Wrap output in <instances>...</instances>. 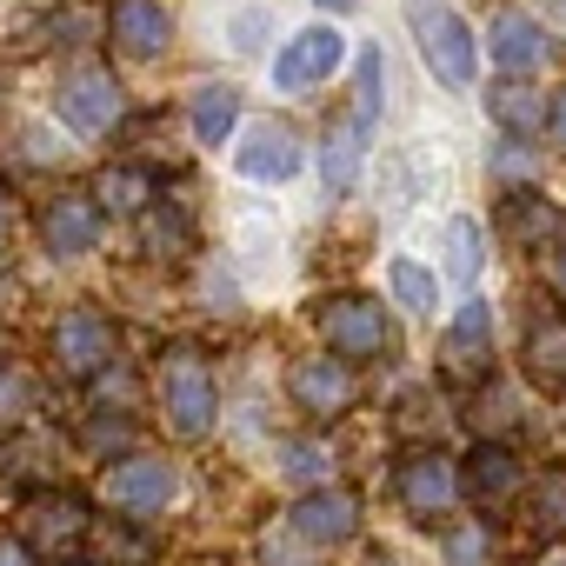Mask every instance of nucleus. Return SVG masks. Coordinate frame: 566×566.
<instances>
[{
	"label": "nucleus",
	"mask_w": 566,
	"mask_h": 566,
	"mask_svg": "<svg viewBox=\"0 0 566 566\" xmlns=\"http://www.w3.org/2000/svg\"><path fill=\"white\" fill-rule=\"evenodd\" d=\"M559 566H566V559H559Z\"/></svg>",
	"instance_id": "de8ad7c7"
},
{
	"label": "nucleus",
	"mask_w": 566,
	"mask_h": 566,
	"mask_svg": "<svg viewBox=\"0 0 566 566\" xmlns=\"http://www.w3.org/2000/svg\"><path fill=\"white\" fill-rule=\"evenodd\" d=\"M360 134H367V127L347 114V120H334L327 140H321V180H327L334 193H354V180H360V147H367Z\"/></svg>",
	"instance_id": "6ab92c4d"
},
{
	"label": "nucleus",
	"mask_w": 566,
	"mask_h": 566,
	"mask_svg": "<svg viewBox=\"0 0 566 566\" xmlns=\"http://www.w3.org/2000/svg\"><path fill=\"white\" fill-rule=\"evenodd\" d=\"M526 374L539 387H566V321H533L526 327Z\"/></svg>",
	"instance_id": "4be33fe9"
},
{
	"label": "nucleus",
	"mask_w": 566,
	"mask_h": 566,
	"mask_svg": "<svg viewBox=\"0 0 566 566\" xmlns=\"http://www.w3.org/2000/svg\"><path fill=\"white\" fill-rule=\"evenodd\" d=\"M0 566H41V559H34V553L14 539V533H0Z\"/></svg>",
	"instance_id": "4c0bfd02"
},
{
	"label": "nucleus",
	"mask_w": 566,
	"mask_h": 566,
	"mask_svg": "<svg viewBox=\"0 0 566 566\" xmlns=\"http://www.w3.org/2000/svg\"><path fill=\"white\" fill-rule=\"evenodd\" d=\"M154 387H160V413L180 440H207L213 420H220V394H213V367L193 340H174L154 367Z\"/></svg>",
	"instance_id": "f257e3e1"
},
{
	"label": "nucleus",
	"mask_w": 566,
	"mask_h": 566,
	"mask_svg": "<svg viewBox=\"0 0 566 566\" xmlns=\"http://www.w3.org/2000/svg\"><path fill=\"white\" fill-rule=\"evenodd\" d=\"M48 34H54V48H87V41L107 34V8L101 0H61L48 14Z\"/></svg>",
	"instance_id": "b1692460"
},
{
	"label": "nucleus",
	"mask_w": 566,
	"mask_h": 566,
	"mask_svg": "<svg viewBox=\"0 0 566 566\" xmlns=\"http://www.w3.org/2000/svg\"><path fill=\"white\" fill-rule=\"evenodd\" d=\"M440 367L453 380H486V367H493V314H486V301H467L453 314V327L440 340Z\"/></svg>",
	"instance_id": "ddd939ff"
},
{
	"label": "nucleus",
	"mask_w": 566,
	"mask_h": 566,
	"mask_svg": "<svg viewBox=\"0 0 566 566\" xmlns=\"http://www.w3.org/2000/svg\"><path fill=\"white\" fill-rule=\"evenodd\" d=\"M354 120H360V127H374V120H380V48H367V54H360V87H354Z\"/></svg>",
	"instance_id": "72a5a7b5"
},
{
	"label": "nucleus",
	"mask_w": 566,
	"mask_h": 566,
	"mask_svg": "<svg viewBox=\"0 0 566 566\" xmlns=\"http://www.w3.org/2000/svg\"><path fill=\"white\" fill-rule=\"evenodd\" d=\"M473 427H513V400L506 394H486V420H473Z\"/></svg>",
	"instance_id": "e433bc0d"
},
{
	"label": "nucleus",
	"mask_w": 566,
	"mask_h": 566,
	"mask_svg": "<svg viewBox=\"0 0 566 566\" xmlns=\"http://www.w3.org/2000/svg\"><path fill=\"white\" fill-rule=\"evenodd\" d=\"M87 526H94V506L74 493V486H34L14 513V539L48 566V559H81L87 546Z\"/></svg>",
	"instance_id": "f03ea898"
},
{
	"label": "nucleus",
	"mask_w": 566,
	"mask_h": 566,
	"mask_svg": "<svg viewBox=\"0 0 566 566\" xmlns=\"http://www.w3.org/2000/svg\"><path fill=\"white\" fill-rule=\"evenodd\" d=\"M187 114H193V140H207V147H213V140H227V134H233V120H240V94H233V87H220V81H207V87L193 94V107H187Z\"/></svg>",
	"instance_id": "393cba45"
},
{
	"label": "nucleus",
	"mask_w": 566,
	"mask_h": 566,
	"mask_svg": "<svg viewBox=\"0 0 566 566\" xmlns=\"http://www.w3.org/2000/svg\"><path fill=\"white\" fill-rule=\"evenodd\" d=\"M500 220H506V233L526 240V247L559 233V207H553V200H533V193H506V213H500Z\"/></svg>",
	"instance_id": "bb28decb"
},
{
	"label": "nucleus",
	"mask_w": 566,
	"mask_h": 566,
	"mask_svg": "<svg viewBox=\"0 0 566 566\" xmlns=\"http://www.w3.org/2000/svg\"><path fill=\"white\" fill-rule=\"evenodd\" d=\"M81 447H87L94 460H101V453L127 460V447H134V413H114V420H107V407H101V413L81 427Z\"/></svg>",
	"instance_id": "c756f323"
},
{
	"label": "nucleus",
	"mask_w": 566,
	"mask_h": 566,
	"mask_svg": "<svg viewBox=\"0 0 566 566\" xmlns=\"http://www.w3.org/2000/svg\"><path fill=\"white\" fill-rule=\"evenodd\" d=\"M48 354L67 380H101V374L120 367V327L101 307H67L48 334Z\"/></svg>",
	"instance_id": "7ed1b4c3"
},
{
	"label": "nucleus",
	"mask_w": 566,
	"mask_h": 566,
	"mask_svg": "<svg viewBox=\"0 0 566 566\" xmlns=\"http://www.w3.org/2000/svg\"><path fill=\"white\" fill-rule=\"evenodd\" d=\"M280 467H287V480H301V486L314 493V486H327L334 453H327V447H314V440H301V447H287V460H280Z\"/></svg>",
	"instance_id": "473e14b6"
},
{
	"label": "nucleus",
	"mask_w": 566,
	"mask_h": 566,
	"mask_svg": "<svg viewBox=\"0 0 566 566\" xmlns=\"http://www.w3.org/2000/svg\"><path fill=\"white\" fill-rule=\"evenodd\" d=\"M174 493H180V473H174V460H160V453H127V460H114V467L101 473V500H107L120 520H154V513H167Z\"/></svg>",
	"instance_id": "39448f33"
},
{
	"label": "nucleus",
	"mask_w": 566,
	"mask_h": 566,
	"mask_svg": "<svg viewBox=\"0 0 566 566\" xmlns=\"http://www.w3.org/2000/svg\"><path fill=\"white\" fill-rule=\"evenodd\" d=\"M54 114H61L74 134L101 140V134H114V127H120L127 94H120V81H114L107 67H81V74H67V81L54 87Z\"/></svg>",
	"instance_id": "0eeeda50"
},
{
	"label": "nucleus",
	"mask_w": 566,
	"mask_h": 566,
	"mask_svg": "<svg viewBox=\"0 0 566 566\" xmlns=\"http://www.w3.org/2000/svg\"><path fill=\"white\" fill-rule=\"evenodd\" d=\"M233 48H240V54L260 48V14H240V21H233Z\"/></svg>",
	"instance_id": "c9c22d12"
},
{
	"label": "nucleus",
	"mask_w": 566,
	"mask_h": 566,
	"mask_svg": "<svg viewBox=\"0 0 566 566\" xmlns=\"http://www.w3.org/2000/svg\"><path fill=\"white\" fill-rule=\"evenodd\" d=\"M54 566H94V559H54Z\"/></svg>",
	"instance_id": "c03bdc74"
},
{
	"label": "nucleus",
	"mask_w": 566,
	"mask_h": 566,
	"mask_svg": "<svg viewBox=\"0 0 566 566\" xmlns=\"http://www.w3.org/2000/svg\"><path fill=\"white\" fill-rule=\"evenodd\" d=\"M473 500H506L513 486H520V460L500 447V440H480L473 447V460H467V480H460Z\"/></svg>",
	"instance_id": "aec40b11"
},
{
	"label": "nucleus",
	"mask_w": 566,
	"mask_h": 566,
	"mask_svg": "<svg viewBox=\"0 0 566 566\" xmlns=\"http://www.w3.org/2000/svg\"><path fill=\"white\" fill-rule=\"evenodd\" d=\"M266 553H273V566H301V553H294V546H266Z\"/></svg>",
	"instance_id": "a19ab883"
},
{
	"label": "nucleus",
	"mask_w": 566,
	"mask_h": 566,
	"mask_svg": "<svg viewBox=\"0 0 566 566\" xmlns=\"http://www.w3.org/2000/svg\"><path fill=\"white\" fill-rule=\"evenodd\" d=\"M546 120H553V134H559V140H566V87H559V94H553V114H546Z\"/></svg>",
	"instance_id": "ea45409f"
},
{
	"label": "nucleus",
	"mask_w": 566,
	"mask_h": 566,
	"mask_svg": "<svg viewBox=\"0 0 566 566\" xmlns=\"http://www.w3.org/2000/svg\"><path fill=\"white\" fill-rule=\"evenodd\" d=\"M559 21H566V0H559Z\"/></svg>",
	"instance_id": "49530a36"
},
{
	"label": "nucleus",
	"mask_w": 566,
	"mask_h": 566,
	"mask_svg": "<svg viewBox=\"0 0 566 566\" xmlns=\"http://www.w3.org/2000/svg\"><path fill=\"white\" fill-rule=\"evenodd\" d=\"M287 526H294V539H307V546H347V539L360 533V493H347V486H314V493L294 500Z\"/></svg>",
	"instance_id": "9d476101"
},
{
	"label": "nucleus",
	"mask_w": 566,
	"mask_h": 566,
	"mask_svg": "<svg viewBox=\"0 0 566 566\" xmlns=\"http://www.w3.org/2000/svg\"><path fill=\"white\" fill-rule=\"evenodd\" d=\"M340 54H347V41H340L334 28H307V34H294L287 48H280L273 87H280V94H307V87H321V81L340 67Z\"/></svg>",
	"instance_id": "9b49d317"
},
{
	"label": "nucleus",
	"mask_w": 566,
	"mask_h": 566,
	"mask_svg": "<svg viewBox=\"0 0 566 566\" xmlns=\"http://www.w3.org/2000/svg\"><path fill=\"white\" fill-rule=\"evenodd\" d=\"M321 8H327V14H347V8H354V0H321Z\"/></svg>",
	"instance_id": "79ce46f5"
},
{
	"label": "nucleus",
	"mask_w": 566,
	"mask_h": 566,
	"mask_svg": "<svg viewBox=\"0 0 566 566\" xmlns=\"http://www.w3.org/2000/svg\"><path fill=\"white\" fill-rule=\"evenodd\" d=\"M314 327H321L327 354L347 360V367L387 354V314H380L374 294H334V301H321V307H314Z\"/></svg>",
	"instance_id": "20e7f679"
},
{
	"label": "nucleus",
	"mask_w": 566,
	"mask_h": 566,
	"mask_svg": "<svg viewBox=\"0 0 566 566\" xmlns=\"http://www.w3.org/2000/svg\"><path fill=\"white\" fill-rule=\"evenodd\" d=\"M394 493H400V506L427 526V520H447V513H453L460 473H453V460H447L440 447H413V453L394 467Z\"/></svg>",
	"instance_id": "6e6552de"
},
{
	"label": "nucleus",
	"mask_w": 566,
	"mask_h": 566,
	"mask_svg": "<svg viewBox=\"0 0 566 566\" xmlns=\"http://www.w3.org/2000/svg\"><path fill=\"white\" fill-rule=\"evenodd\" d=\"M486 167H493V180H506V187H513V180H533V154H526V147H513V140H506V147H493V160H486Z\"/></svg>",
	"instance_id": "f704fd0d"
},
{
	"label": "nucleus",
	"mask_w": 566,
	"mask_h": 566,
	"mask_svg": "<svg viewBox=\"0 0 566 566\" xmlns=\"http://www.w3.org/2000/svg\"><path fill=\"white\" fill-rule=\"evenodd\" d=\"M354 394H360V380H354V367L334 360V354H301V360L287 367V400H294L307 420H340V413L354 407Z\"/></svg>",
	"instance_id": "1a4fd4ad"
},
{
	"label": "nucleus",
	"mask_w": 566,
	"mask_h": 566,
	"mask_svg": "<svg viewBox=\"0 0 566 566\" xmlns=\"http://www.w3.org/2000/svg\"><path fill=\"white\" fill-rule=\"evenodd\" d=\"M559 294H566V253H559Z\"/></svg>",
	"instance_id": "37998d69"
},
{
	"label": "nucleus",
	"mask_w": 566,
	"mask_h": 566,
	"mask_svg": "<svg viewBox=\"0 0 566 566\" xmlns=\"http://www.w3.org/2000/svg\"><path fill=\"white\" fill-rule=\"evenodd\" d=\"M107 28H114V48L127 61H160L174 48V14L160 8V0H120V8L107 14Z\"/></svg>",
	"instance_id": "4468645a"
},
{
	"label": "nucleus",
	"mask_w": 566,
	"mask_h": 566,
	"mask_svg": "<svg viewBox=\"0 0 566 566\" xmlns=\"http://www.w3.org/2000/svg\"><path fill=\"white\" fill-rule=\"evenodd\" d=\"M8 240H14V200H8V187H0V253H8Z\"/></svg>",
	"instance_id": "58836bf2"
},
{
	"label": "nucleus",
	"mask_w": 566,
	"mask_h": 566,
	"mask_svg": "<svg viewBox=\"0 0 566 566\" xmlns=\"http://www.w3.org/2000/svg\"><path fill=\"white\" fill-rule=\"evenodd\" d=\"M240 174L247 180H294L301 174V140H294V127H280V120H260L247 140H240Z\"/></svg>",
	"instance_id": "2eb2a0df"
},
{
	"label": "nucleus",
	"mask_w": 566,
	"mask_h": 566,
	"mask_svg": "<svg viewBox=\"0 0 566 566\" xmlns=\"http://www.w3.org/2000/svg\"><path fill=\"white\" fill-rule=\"evenodd\" d=\"M87 539H94V553H101L94 566H154V553H160L154 526H147V520H120V513L94 520Z\"/></svg>",
	"instance_id": "dca6fc26"
},
{
	"label": "nucleus",
	"mask_w": 566,
	"mask_h": 566,
	"mask_svg": "<svg viewBox=\"0 0 566 566\" xmlns=\"http://www.w3.org/2000/svg\"><path fill=\"white\" fill-rule=\"evenodd\" d=\"M87 200L101 207V213H147L154 207V167H140V160H120V167H101L94 174V187H87Z\"/></svg>",
	"instance_id": "f3484780"
},
{
	"label": "nucleus",
	"mask_w": 566,
	"mask_h": 566,
	"mask_svg": "<svg viewBox=\"0 0 566 566\" xmlns=\"http://www.w3.org/2000/svg\"><path fill=\"white\" fill-rule=\"evenodd\" d=\"M0 360H8V327H0Z\"/></svg>",
	"instance_id": "a18cd8bd"
},
{
	"label": "nucleus",
	"mask_w": 566,
	"mask_h": 566,
	"mask_svg": "<svg viewBox=\"0 0 566 566\" xmlns=\"http://www.w3.org/2000/svg\"><path fill=\"white\" fill-rule=\"evenodd\" d=\"M486 48H493V61H500L506 74H533V67L546 61V34H539L526 14H500V21L486 28Z\"/></svg>",
	"instance_id": "a211bd4d"
},
{
	"label": "nucleus",
	"mask_w": 566,
	"mask_h": 566,
	"mask_svg": "<svg viewBox=\"0 0 566 566\" xmlns=\"http://www.w3.org/2000/svg\"><path fill=\"white\" fill-rule=\"evenodd\" d=\"M387 287H394V301L413 307V314H433V307H440V280H433L420 260H394V266H387Z\"/></svg>",
	"instance_id": "cd10ccee"
},
{
	"label": "nucleus",
	"mask_w": 566,
	"mask_h": 566,
	"mask_svg": "<svg viewBox=\"0 0 566 566\" xmlns=\"http://www.w3.org/2000/svg\"><path fill=\"white\" fill-rule=\"evenodd\" d=\"M447 247H453V253H447L453 280H460V287H473V280H480V260H486V247H480V220L460 213V220L447 227Z\"/></svg>",
	"instance_id": "c85d7f7f"
},
{
	"label": "nucleus",
	"mask_w": 566,
	"mask_h": 566,
	"mask_svg": "<svg viewBox=\"0 0 566 566\" xmlns=\"http://www.w3.org/2000/svg\"><path fill=\"white\" fill-rule=\"evenodd\" d=\"M440 553H447V566H493V533H486L480 520H467V526H447Z\"/></svg>",
	"instance_id": "7c9ffc66"
},
{
	"label": "nucleus",
	"mask_w": 566,
	"mask_h": 566,
	"mask_svg": "<svg viewBox=\"0 0 566 566\" xmlns=\"http://www.w3.org/2000/svg\"><path fill=\"white\" fill-rule=\"evenodd\" d=\"M140 247H147L154 260H180V253L193 247V220H187V207H174V200L147 207V213H140Z\"/></svg>",
	"instance_id": "412c9836"
},
{
	"label": "nucleus",
	"mask_w": 566,
	"mask_h": 566,
	"mask_svg": "<svg viewBox=\"0 0 566 566\" xmlns=\"http://www.w3.org/2000/svg\"><path fill=\"white\" fill-rule=\"evenodd\" d=\"M533 533L539 539H559L566 533V473H546L533 486Z\"/></svg>",
	"instance_id": "2f4dec72"
},
{
	"label": "nucleus",
	"mask_w": 566,
	"mask_h": 566,
	"mask_svg": "<svg viewBox=\"0 0 566 566\" xmlns=\"http://www.w3.org/2000/svg\"><path fill=\"white\" fill-rule=\"evenodd\" d=\"M41 247H48L54 260L94 253V247H101V207H94L87 193H54V200L41 207Z\"/></svg>",
	"instance_id": "f8f14e48"
},
{
	"label": "nucleus",
	"mask_w": 566,
	"mask_h": 566,
	"mask_svg": "<svg viewBox=\"0 0 566 566\" xmlns=\"http://www.w3.org/2000/svg\"><path fill=\"white\" fill-rule=\"evenodd\" d=\"M486 114L506 127V134H533L546 114H539V94L533 87H520V74H506V81H493L486 87Z\"/></svg>",
	"instance_id": "5701e85b"
},
{
	"label": "nucleus",
	"mask_w": 566,
	"mask_h": 566,
	"mask_svg": "<svg viewBox=\"0 0 566 566\" xmlns=\"http://www.w3.org/2000/svg\"><path fill=\"white\" fill-rule=\"evenodd\" d=\"M407 21H413L427 67L440 74V87H473V34L447 0H407Z\"/></svg>",
	"instance_id": "423d86ee"
},
{
	"label": "nucleus",
	"mask_w": 566,
	"mask_h": 566,
	"mask_svg": "<svg viewBox=\"0 0 566 566\" xmlns=\"http://www.w3.org/2000/svg\"><path fill=\"white\" fill-rule=\"evenodd\" d=\"M41 413V380L21 360H0V427H21Z\"/></svg>",
	"instance_id": "a878e982"
}]
</instances>
